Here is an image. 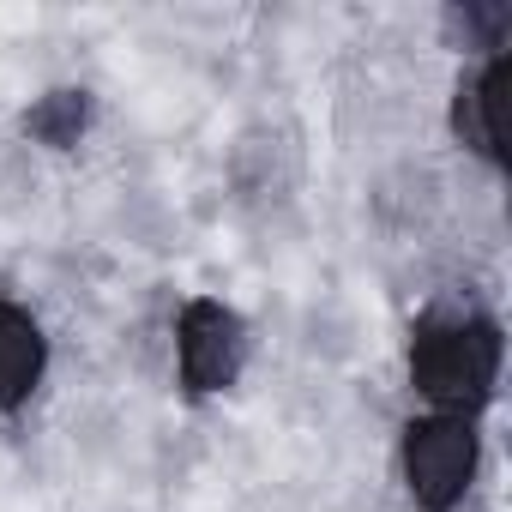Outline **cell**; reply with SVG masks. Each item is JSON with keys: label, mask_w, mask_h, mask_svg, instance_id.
Instances as JSON below:
<instances>
[{"label": "cell", "mask_w": 512, "mask_h": 512, "mask_svg": "<svg viewBox=\"0 0 512 512\" xmlns=\"http://www.w3.org/2000/svg\"><path fill=\"white\" fill-rule=\"evenodd\" d=\"M404 470H410V494L428 512H446L464 500L470 470H476V434L458 416H428L410 428L404 440Z\"/></svg>", "instance_id": "7a4b0ae2"}, {"label": "cell", "mask_w": 512, "mask_h": 512, "mask_svg": "<svg viewBox=\"0 0 512 512\" xmlns=\"http://www.w3.org/2000/svg\"><path fill=\"white\" fill-rule=\"evenodd\" d=\"M37 374H43V338H37V326L19 308L0 302V404H19L37 386Z\"/></svg>", "instance_id": "277c9868"}, {"label": "cell", "mask_w": 512, "mask_h": 512, "mask_svg": "<svg viewBox=\"0 0 512 512\" xmlns=\"http://www.w3.org/2000/svg\"><path fill=\"white\" fill-rule=\"evenodd\" d=\"M410 368H416V386L434 398V404H452V410H470L488 398L494 386V368H500V338L494 326H428L410 350Z\"/></svg>", "instance_id": "6da1fadb"}, {"label": "cell", "mask_w": 512, "mask_h": 512, "mask_svg": "<svg viewBox=\"0 0 512 512\" xmlns=\"http://www.w3.org/2000/svg\"><path fill=\"white\" fill-rule=\"evenodd\" d=\"M79 127H85V97H73V91H55L43 109H31V133L49 145H73Z\"/></svg>", "instance_id": "8992f818"}, {"label": "cell", "mask_w": 512, "mask_h": 512, "mask_svg": "<svg viewBox=\"0 0 512 512\" xmlns=\"http://www.w3.org/2000/svg\"><path fill=\"white\" fill-rule=\"evenodd\" d=\"M241 368V320L217 302H193L181 314V374L193 392L229 386Z\"/></svg>", "instance_id": "3957f363"}, {"label": "cell", "mask_w": 512, "mask_h": 512, "mask_svg": "<svg viewBox=\"0 0 512 512\" xmlns=\"http://www.w3.org/2000/svg\"><path fill=\"white\" fill-rule=\"evenodd\" d=\"M506 91H512V61L500 55V61L476 79V109H482V133H488V151H494V157L506 151Z\"/></svg>", "instance_id": "5b68a950"}]
</instances>
